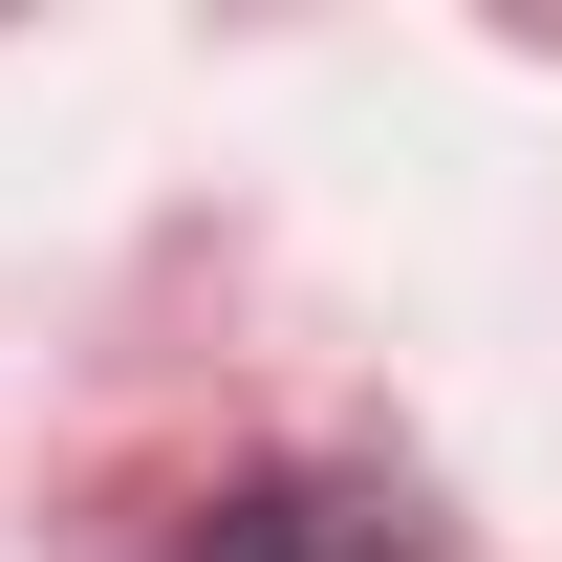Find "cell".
I'll return each mask as SVG.
<instances>
[{
    "label": "cell",
    "instance_id": "cell-1",
    "mask_svg": "<svg viewBox=\"0 0 562 562\" xmlns=\"http://www.w3.org/2000/svg\"><path fill=\"white\" fill-rule=\"evenodd\" d=\"M151 562H412V519L347 476H260V497H216L195 541H151Z\"/></svg>",
    "mask_w": 562,
    "mask_h": 562
}]
</instances>
